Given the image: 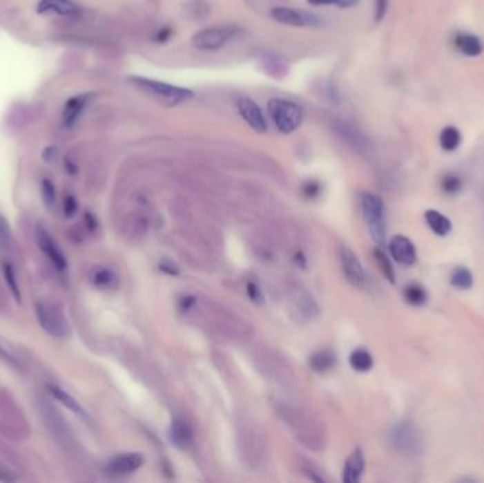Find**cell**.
I'll return each instance as SVG.
<instances>
[{"label":"cell","mask_w":484,"mask_h":483,"mask_svg":"<svg viewBox=\"0 0 484 483\" xmlns=\"http://www.w3.org/2000/svg\"><path fill=\"white\" fill-rule=\"evenodd\" d=\"M41 417L47 425L48 431L52 434L54 439L59 441L61 445L68 448L72 444V434L68 428V424L64 421L59 410L54 408L47 399L39 401Z\"/></svg>","instance_id":"9"},{"label":"cell","mask_w":484,"mask_h":483,"mask_svg":"<svg viewBox=\"0 0 484 483\" xmlns=\"http://www.w3.org/2000/svg\"><path fill=\"white\" fill-rule=\"evenodd\" d=\"M246 292H248V296H249V299H251L252 302L258 303V305L264 303V294H262L261 288H260L258 285H256L255 282H249V283H248V285H246Z\"/></svg>","instance_id":"36"},{"label":"cell","mask_w":484,"mask_h":483,"mask_svg":"<svg viewBox=\"0 0 484 483\" xmlns=\"http://www.w3.org/2000/svg\"><path fill=\"white\" fill-rule=\"evenodd\" d=\"M160 269H162L163 272L168 274V275H177V274H179V268H177L173 263H168V261L163 263V264L160 265Z\"/></svg>","instance_id":"42"},{"label":"cell","mask_w":484,"mask_h":483,"mask_svg":"<svg viewBox=\"0 0 484 483\" xmlns=\"http://www.w3.org/2000/svg\"><path fill=\"white\" fill-rule=\"evenodd\" d=\"M238 33H240V28L235 26L209 27V28H203L200 32H197L191 39V44L197 50L214 51L224 47Z\"/></svg>","instance_id":"7"},{"label":"cell","mask_w":484,"mask_h":483,"mask_svg":"<svg viewBox=\"0 0 484 483\" xmlns=\"http://www.w3.org/2000/svg\"><path fill=\"white\" fill-rule=\"evenodd\" d=\"M389 6V0H374V19L377 23L383 21Z\"/></svg>","instance_id":"37"},{"label":"cell","mask_w":484,"mask_h":483,"mask_svg":"<svg viewBox=\"0 0 484 483\" xmlns=\"http://www.w3.org/2000/svg\"><path fill=\"white\" fill-rule=\"evenodd\" d=\"M172 35H173L172 28H170V27H163V28H160V30L155 35V41L159 43V44H163V43H166L170 37H172Z\"/></svg>","instance_id":"40"},{"label":"cell","mask_w":484,"mask_h":483,"mask_svg":"<svg viewBox=\"0 0 484 483\" xmlns=\"http://www.w3.org/2000/svg\"><path fill=\"white\" fill-rule=\"evenodd\" d=\"M450 283L458 290L466 291L473 287V275L466 267H458L450 276Z\"/></svg>","instance_id":"27"},{"label":"cell","mask_w":484,"mask_h":483,"mask_svg":"<svg viewBox=\"0 0 484 483\" xmlns=\"http://www.w3.org/2000/svg\"><path fill=\"white\" fill-rule=\"evenodd\" d=\"M461 142L462 133L456 126H446L442 129L439 136V144L445 152H454L461 146Z\"/></svg>","instance_id":"25"},{"label":"cell","mask_w":484,"mask_h":483,"mask_svg":"<svg viewBox=\"0 0 484 483\" xmlns=\"http://www.w3.org/2000/svg\"><path fill=\"white\" fill-rule=\"evenodd\" d=\"M39 13L54 12L59 15H75L78 12L72 0H41L37 8Z\"/></svg>","instance_id":"22"},{"label":"cell","mask_w":484,"mask_h":483,"mask_svg":"<svg viewBox=\"0 0 484 483\" xmlns=\"http://www.w3.org/2000/svg\"><path fill=\"white\" fill-rule=\"evenodd\" d=\"M187 16H190L194 20L206 19L210 15V8L206 3V0H193L186 8Z\"/></svg>","instance_id":"31"},{"label":"cell","mask_w":484,"mask_h":483,"mask_svg":"<svg viewBox=\"0 0 484 483\" xmlns=\"http://www.w3.org/2000/svg\"><path fill=\"white\" fill-rule=\"evenodd\" d=\"M52 156H54V149H52V148H48V149L44 152V155H43V158H44L46 160H51Z\"/></svg>","instance_id":"45"},{"label":"cell","mask_w":484,"mask_h":483,"mask_svg":"<svg viewBox=\"0 0 484 483\" xmlns=\"http://www.w3.org/2000/svg\"><path fill=\"white\" fill-rule=\"evenodd\" d=\"M313 6H337L341 9H350L360 3V0H307Z\"/></svg>","instance_id":"33"},{"label":"cell","mask_w":484,"mask_h":483,"mask_svg":"<svg viewBox=\"0 0 484 483\" xmlns=\"http://www.w3.org/2000/svg\"><path fill=\"white\" fill-rule=\"evenodd\" d=\"M41 194H43V200H44L46 206L48 209H51L55 203V187H54L52 182H50L48 179H44L41 182Z\"/></svg>","instance_id":"35"},{"label":"cell","mask_w":484,"mask_h":483,"mask_svg":"<svg viewBox=\"0 0 484 483\" xmlns=\"http://www.w3.org/2000/svg\"><path fill=\"white\" fill-rule=\"evenodd\" d=\"M130 82L136 85L142 93L166 106H176L194 97L193 91L188 88L177 87V85L166 84L157 79H151L145 77H130Z\"/></svg>","instance_id":"2"},{"label":"cell","mask_w":484,"mask_h":483,"mask_svg":"<svg viewBox=\"0 0 484 483\" xmlns=\"http://www.w3.org/2000/svg\"><path fill=\"white\" fill-rule=\"evenodd\" d=\"M17 480V476H14L10 471L0 466V482H14Z\"/></svg>","instance_id":"43"},{"label":"cell","mask_w":484,"mask_h":483,"mask_svg":"<svg viewBox=\"0 0 484 483\" xmlns=\"http://www.w3.org/2000/svg\"><path fill=\"white\" fill-rule=\"evenodd\" d=\"M0 357H2L5 361H8V363H10L12 366H14V367H20V364H19V361L12 356V353H9L2 345H0Z\"/></svg>","instance_id":"41"},{"label":"cell","mask_w":484,"mask_h":483,"mask_svg":"<svg viewBox=\"0 0 484 483\" xmlns=\"http://www.w3.org/2000/svg\"><path fill=\"white\" fill-rule=\"evenodd\" d=\"M361 210L373 240L377 243V245H384L387 240V224L383 200L373 193H362Z\"/></svg>","instance_id":"4"},{"label":"cell","mask_w":484,"mask_h":483,"mask_svg":"<svg viewBox=\"0 0 484 483\" xmlns=\"http://www.w3.org/2000/svg\"><path fill=\"white\" fill-rule=\"evenodd\" d=\"M365 471V457L361 448H356L350 457L347 458L343 468V482L345 483H357L360 482Z\"/></svg>","instance_id":"16"},{"label":"cell","mask_w":484,"mask_h":483,"mask_svg":"<svg viewBox=\"0 0 484 483\" xmlns=\"http://www.w3.org/2000/svg\"><path fill=\"white\" fill-rule=\"evenodd\" d=\"M389 441L395 451L408 458H418L423 452V438L419 428L412 421L404 419L392 425Z\"/></svg>","instance_id":"3"},{"label":"cell","mask_w":484,"mask_h":483,"mask_svg":"<svg viewBox=\"0 0 484 483\" xmlns=\"http://www.w3.org/2000/svg\"><path fill=\"white\" fill-rule=\"evenodd\" d=\"M349 361H350V366L358 373H367L371 370L374 366V359L371 353L367 352L365 349H356L350 354Z\"/></svg>","instance_id":"26"},{"label":"cell","mask_w":484,"mask_h":483,"mask_svg":"<svg viewBox=\"0 0 484 483\" xmlns=\"http://www.w3.org/2000/svg\"><path fill=\"white\" fill-rule=\"evenodd\" d=\"M12 247V230L8 220L0 216V249L8 251Z\"/></svg>","instance_id":"34"},{"label":"cell","mask_w":484,"mask_h":483,"mask_svg":"<svg viewBox=\"0 0 484 483\" xmlns=\"http://www.w3.org/2000/svg\"><path fill=\"white\" fill-rule=\"evenodd\" d=\"M404 298L407 303L411 306H422L428 302V294H426V290L418 285V283H411V285H408L404 290Z\"/></svg>","instance_id":"28"},{"label":"cell","mask_w":484,"mask_h":483,"mask_svg":"<svg viewBox=\"0 0 484 483\" xmlns=\"http://www.w3.org/2000/svg\"><path fill=\"white\" fill-rule=\"evenodd\" d=\"M268 112L279 132L289 135L295 132L303 121L302 108L288 100L272 98L268 101Z\"/></svg>","instance_id":"5"},{"label":"cell","mask_w":484,"mask_h":483,"mask_svg":"<svg viewBox=\"0 0 484 483\" xmlns=\"http://www.w3.org/2000/svg\"><path fill=\"white\" fill-rule=\"evenodd\" d=\"M453 46L461 54L466 57H478L483 53V43L481 40L472 33L459 32L453 36Z\"/></svg>","instance_id":"18"},{"label":"cell","mask_w":484,"mask_h":483,"mask_svg":"<svg viewBox=\"0 0 484 483\" xmlns=\"http://www.w3.org/2000/svg\"><path fill=\"white\" fill-rule=\"evenodd\" d=\"M276 410L298 441L313 451H320L325 446V428L316 415L289 403H278Z\"/></svg>","instance_id":"1"},{"label":"cell","mask_w":484,"mask_h":483,"mask_svg":"<svg viewBox=\"0 0 484 483\" xmlns=\"http://www.w3.org/2000/svg\"><path fill=\"white\" fill-rule=\"evenodd\" d=\"M338 260L347 282H350L356 288H364L367 282V275L361 261L357 255L347 247H340L338 249Z\"/></svg>","instance_id":"11"},{"label":"cell","mask_w":484,"mask_h":483,"mask_svg":"<svg viewBox=\"0 0 484 483\" xmlns=\"http://www.w3.org/2000/svg\"><path fill=\"white\" fill-rule=\"evenodd\" d=\"M91 282L99 290H112V288L117 287L118 276L113 271H110L105 267H99V268H95L93 271Z\"/></svg>","instance_id":"24"},{"label":"cell","mask_w":484,"mask_h":483,"mask_svg":"<svg viewBox=\"0 0 484 483\" xmlns=\"http://www.w3.org/2000/svg\"><path fill=\"white\" fill-rule=\"evenodd\" d=\"M2 267H3V275H5V279H6V283H8L12 296L14 298L16 303H21V291L19 288V282H17L13 265L10 263H3Z\"/></svg>","instance_id":"29"},{"label":"cell","mask_w":484,"mask_h":483,"mask_svg":"<svg viewBox=\"0 0 484 483\" xmlns=\"http://www.w3.org/2000/svg\"><path fill=\"white\" fill-rule=\"evenodd\" d=\"M48 392L54 397L57 401H60L70 411H72L74 414H77L78 417H81L85 421L88 419L87 411L82 408V406L74 399V397L68 391H66L64 388H61L60 386H57V384H48Z\"/></svg>","instance_id":"20"},{"label":"cell","mask_w":484,"mask_h":483,"mask_svg":"<svg viewBox=\"0 0 484 483\" xmlns=\"http://www.w3.org/2000/svg\"><path fill=\"white\" fill-rule=\"evenodd\" d=\"M271 16L275 21L280 24L293 27H320L323 23V20L316 15L284 6L273 8L271 10Z\"/></svg>","instance_id":"10"},{"label":"cell","mask_w":484,"mask_h":483,"mask_svg":"<svg viewBox=\"0 0 484 483\" xmlns=\"http://www.w3.org/2000/svg\"><path fill=\"white\" fill-rule=\"evenodd\" d=\"M374 257H376V261H377V264H378L381 272L384 274V276H385L391 283H394V282H395V271H394V268H392V264H391L389 258L384 254V251H381L380 248H376V249H374Z\"/></svg>","instance_id":"30"},{"label":"cell","mask_w":484,"mask_h":483,"mask_svg":"<svg viewBox=\"0 0 484 483\" xmlns=\"http://www.w3.org/2000/svg\"><path fill=\"white\" fill-rule=\"evenodd\" d=\"M462 179L458 176V175H453V173H449V175H445L442 178V182H441V187L442 190L446 193V194H456L461 191L462 189Z\"/></svg>","instance_id":"32"},{"label":"cell","mask_w":484,"mask_h":483,"mask_svg":"<svg viewBox=\"0 0 484 483\" xmlns=\"http://www.w3.org/2000/svg\"><path fill=\"white\" fill-rule=\"evenodd\" d=\"M237 108L244 121L258 133H265L268 131V124L260 105L248 97H241L237 101Z\"/></svg>","instance_id":"14"},{"label":"cell","mask_w":484,"mask_h":483,"mask_svg":"<svg viewBox=\"0 0 484 483\" xmlns=\"http://www.w3.org/2000/svg\"><path fill=\"white\" fill-rule=\"evenodd\" d=\"M303 193L307 198H316L320 194V184L316 180H309L303 186Z\"/></svg>","instance_id":"38"},{"label":"cell","mask_w":484,"mask_h":483,"mask_svg":"<svg viewBox=\"0 0 484 483\" xmlns=\"http://www.w3.org/2000/svg\"><path fill=\"white\" fill-rule=\"evenodd\" d=\"M144 462H145V458L142 453H137V452L121 453V455H117L109 460V462L106 464L105 472L113 477L128 476L136 472L142 465H144Z\"/></svg>","instance_id":"13"},{"label":"cell","mask_w":484,"mask_h":483,"mask_svg":"<svg viewBox=\"0 0 484 483\" xmlns=\"http://www.w3.org/2000/svg\"><path fill=\"white\" fill-rule=\"evenodd\" d=\"M91 97H93L91 94H81L67 101L64 113H63V122L67 128H71L78 121L82 111L88 105Z\"/></svg>","instance_id":"19"},{"label":"cell","mask_w":484,"mask_h":483,"mask_svg":"<svg viewBox=\"0 0 484 483\" xmlns=\"http://www.w3.org/2000/svg\"><path fill=\"white\" fill-rule=\"evenodd\" d=\"M288 296L292 315L298 322L311 323L320 316V307L318 302L302 285H292Z\"/></svg>","instance_id":"8"},{"label":"cell","mask_w":484,"mask_h":483,"mask_svg":"<svg viewBox=\"0 0 484 483\" xmlns=\"http://www.w3.org/2000/svg\"><path fill=\"white\" fill-rule=\"evenodd\" d=\"M36 316L40 326L52 337L64 339L70 334V325L59 303L40 301L36 303Z\"/></svg>","instance_id":"6"},{"label":"cell","mask_w":484,"mask_h":483,"mask_svg":"<svg viewBox=\"0 0 484 483\" xmlns=\"http://www.w3.org/2000/svg\"><path fill=\"white\" fill-rule=\"evenodd\" d=\"M85 221H87V227L90 231H95L98 229V221L91 213H85Z\"/></svg>","instance_id":"44"},{"label":"cell","mask_w":484,"mask_h":483,"mask_svg":"<svg viewBox=\"0 0 484 483\" xmlns=\"http://www.w3.org/2000/svg\"><path fill=\"white\" fill-rule=\"evenodd\" d=\"M389 254L395 263L409 267L416 261V249L414 243L405 236H395L389 241Z\"/></svg>","instance_id":"15"},{"label":"cell","mask_w":484,"mask_h":483,"mask_svg":"<svg viewBox=\"0 0 484 483\" xmlns=\"http://www.w3.org/2000/svg\"><path fill=\"white\" fill-rule=\"evenodd\" d=\"M168 437H170V441H172L173 445H176L180 449H186L191 445L194 434H193L191 425L186 419L176 418L172 422V425H170Z\"/></svg>","instance_id":"17"},{"label":"cell","mask_w":484,"mask_h":483,"mask_svg":"<svg viewBox=\"0 0 484 483\" xmlns=\"http://www.w3.org/2000/svg\"><path fill=\"white\" fill-rule=\"evenodd\" d=\"M425 221L428 224L429 229L439 237H446L452 231V221L438 210H426L425 211Z\"/></svg>","instance_id":"21"},{"label":"cell","mask_w":484,"mask_h":483,"mask_svg":"<svg viewBox=\"0 0 484 483\" xmlns=\"http://www.w3.org/2000/svg\"><path fill=\"white\" fill-rule=\"evenodd\" d=\"M77 210H78V203L75 200V197L67 196L64 200V216L67 218H71L77 213Z\"/></svg>","instance_id":"39"},{"label":"cell","mask_w":484,"mask_h":483,"mask_svg":"<svg viewBox=\"0 0 484 483\" xmlns=\"http://www.w3.org/2000/svg\"><path fill=\"white\" fill-rule=\"evenodd\" d=\"M309 364L313 372L327 373L336 364V356L330 350H319L310 357Z\"/></svg>","instance_id":"23"},{"label":"cell","mask_w":484,"mask_h":483,"mask_svg":"<svg viewBox=\"0 0 484 483\" xmlns=\"http://www.w3.org/2000/svg\"><path fill=\"white\" fill-rule=\"evenodd\" d=\"M36 243H37L39 248L41 249V252L50 260V263L55 267L57 271H60V272H66L67 271L68 263H67L66 255L60 249L59 244L54 241L51 234L47 231L46 227L37 225V229H36Z\"/></svg>","instance_id":"12"}]
</instances>
